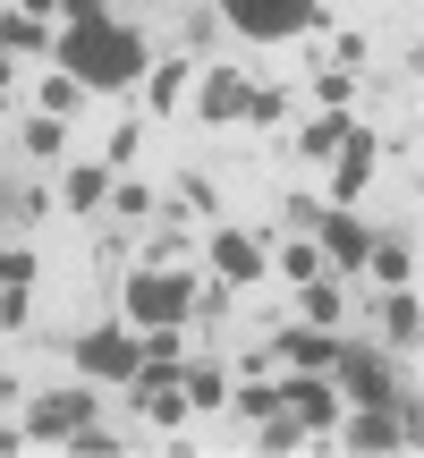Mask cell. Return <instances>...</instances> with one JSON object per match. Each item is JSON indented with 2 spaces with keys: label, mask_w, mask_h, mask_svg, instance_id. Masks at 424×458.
Wrapping results in <instances>:
<instances>
[{
  "label": "cell",
  "mask_w": 424,
  "mask_h": 458,
  "mask_svg": "<svg viewBox=\"0 0 424 458\" xmlns=\"http://www.w3.org/2000/svg\"><path fill=\"white\" fill-rule=\"evenodd\" d=\"M51 60H60L85 94H119V85H136V77L153 68V43H145V26L94 17V26H68L60 43H51Z\"/></svg>",
  "instance_id": "cell-1"
},
{
  "label": "cell",
  "mask_w": 424,
  "mask_h": 458,
  "mask_svg": "<svg viewBox=\"0 0 424 458\" xmlns=\"http://www.w3.org/2000/svg\"><path fill=\"white\" fill-rule=\"evenodd\" d=\"M187 314H196V263H136L119 280V323L162 331V323H187Z\"/></svg>",
  "instance_id": "cell-2"
},
{
  "label": "cell",
  "mask_w": 424,
  "mask_h": 458,
  "mask_svg": "<svg viewBox=\"0 0 424 458\" xmlns=\"http://www.w3.org/2000/svg\"><path fill=\"white\" fill-rule=\"evenodd\" d=\"M331 391H340V408H416V391L391 374V365L374 357V348H331Z\"/></svg>",
  "instance_id": "cell-3"
},
{
  "label": "cell",
  "mask_w": 424,
  "mask_h": 458,
  "mask_svg": "<svg viewBox=\"0 0 424 458\" xmlns=\"http://www.w3.org/2000/svg\"><path fill=\"white\" fill-rule=\"evenodd\" d=\"M136 357H145V340H136V323H94L68 340V365H77L85 382H128Z\"/></svg>",
  "instance_id": "cell-4"
},
{
  "label": "cell",
  "mask_w": 424,
  "mask_h": 458,
  "mask_svg": "<svg viewBox=\"0 0 424 458\" xmlns=\"http://www.w3.org/2000/svg\"><path fill=\"white\" fill-rule=\"evenodd\" d=\"M221 9V26H238L246 43H289V34H306L314 17H323V0H212Z\"/></svg>",
  "instance_id": "cell-5"
},
{
  "label": "cell",
  "mask_w": 424,
  "mask_h": 458,
  "mask_svg": "<svg viewBox=\"0 0 424 458\" xmlns=\"http://www.w3.org/2000/svg\"><path fill=\"white\" fill-rule=\"evenodd\" d=\"M340 433L348 450H416L424 442V416L416 408H357V416H340Z\"/></svg>",
  "instance_id": "cell-6"
},
{
  "label": "cell",
  "mask_w": 424,
  "mask_h": 458,
  "mask_svg": "<svg viewBox=\"0 0 424 458\" xmlns=\"http://www.w3.org/2000/svg\"><path fill=\"white\" fill-rule=\"evenodd\" d=\"M374 162H382V128L374 119H348L340 153H331V204H357L374 187Z\"/></svg>",
  "instance_id": "cell-7"
},
{
  "label": "cell",
  "mask_w": 424,
  "mask_h": 458,
  "mask_svg": "<svg viewBox=\"0 0 424 458\" xmlns=\"http://www.w3.org/2000/svg\"><path fill=\"white\" fill-rule=\"evenodd\" d=\"M204 272L229 280V289H255V280L272 272V255H263V238H246V229H212L204 238Z\"/></svg>",
  "instance_id": "cell-8"
},
{
  "label": "cell",
  "mask_w": 424,
  "mask_h": 458,
  "mask_svg": "<svg viewBox=\"0 0 424 458\" xmlns=\"http://www.w3.org/2000/svg\"><path fill=\"white\" fill-rule=\"evenodd\" d=\"M102 391H34L26 399V442H68L77 425H94Z\"/></svg>",
  "instance_id": "cell-9"
},
{
  "label": "cell",
  "mask_w": 424,
  "mask_h": 458,
  "mask_svg": "<svg viewBox=\"0 0 424 458\" xmlns=\"http://www.w3.org/2000/svg\"><path fill=\"white\" fill-rule=\"evenodd\" d=\"M246 94H255L246 68H204V77L187 85V102H196L187 119H204V128H238V119H246Z\"/></svg>",
  "instance_id": "cell-10"
},
{
  "label": "cell",
  "mask_w": 424,
  "mask_h": 458,
  "mask_svg": "<svg viewBox=\"0 0 424 458\" xmlns=\"http://www.w3.org/2000/svg\"><path fill=\"white\" fill-rule=\"evenodd\" d=\"M280 408H289L306 433H331V425H340V391H331V374H314V365H289V382H280Z\"/></svg>",
  "instance_id": "cell-11"
},
{
  "label": "cell",
  "mask_w": 424,
  "mask_h": 458,
  "mask_svg": "<svg viewBox=\"0 0 424 458\" xmlns=\"http://www.w3.org/2000/svg\"><path fill=\"white\" fill-rule=\"evenodd\" d=\"M314 246H323V272H357L365 246H374V229L357 221V204H331L323 229H314Z\"/></svg>",
  "instance_id": "cell-12"
},
{
  "label": "cell",
  "mask_w": 424,
  "mask_h": 458,
  "mask_svg": "<svg viewBox=\"0 0 424 458\" xmlns=\"http://www.w3.org/2000/svg\"><path fill=\"white\" fill-rule=\"evenodd\" d=\"M187 85H196V51H179V60H153V68H145V102H153L162 119L187 111Z\"/></svg>",
  "instance_id": "cell-13"
},
{
  "label": "cell",
  "mask_w": 424,
  "mask_h": 458,
  "mask_svg": "<svg viewBox=\"0 0 424 458\" xmlns=\"http://www.w3.org/2000/svg\"><path fill=\"white\" fill-rule=\"evenodd\" d=\"M374 323H382V340H391V348H408V357H416V331H424V306H416V280H399V289H382Z\"/></svg>",
  "instance_id": "cell-14"
},
{
  "label": "cell",
  "mask_w": 424,
  "mask_h": 458,
  "mask_svg": "<svg viewBox=\"0 0 424 458\" xmlns=\"http://www.w3.org/2000/svg\"><path fill=\"white\" fill-rule=\"evenodd\" d=\"M179 391H187V408H196V416L229 408V365H212V357H187V365H179Z\"/></svg>",
  "instance_id": "cell-15"
},
{
  "label": "cell",
  "mask_w": 424,
  "mask_h": 458,
  "mask_svg": "<svg viewBox=\"0 0 424 458\" xmlns=\"http://www.w3.org/2000/svg\"><path fill=\"white\" fill-rule=\"evenodd\" d=\"M272 348L280 365H314V374H331V348H340V331H272Z\"/></svg>",
  "instance_id": "cell-16"
},
{
  "label": "cell",
  "mask_w": 424,
  "mask_h": 458,
  "mask_svg": "<svg viewBox=\"0 0 424 458\" xmlns=\"http://www.w3.org/2000/svg\"><path fill=\"white\" fill-rule=\"evenodd\" d=\"M111 179H119L111 162H77L60 179V204H68V213H102V204H111Z\"/></svg>",
  "instance_id": "cell-17"
},
{
  "label": "cell",
  "mask_w": 424,
  "mask_h": 458,
  "mask_svg": "<svg viewBox=\"0 0 424 458\" xmlns=\"http://www.w3.org/2000/svg\"><path fill=\"white\" fill-rule=\"evenodd\" d=\"M297 306H306V323H314V331H340V323H348V306H340V280H331V272L297 280Z\"/></svg>",
  "instance_id": "cell-18"
},
{
  "label": "cell",
  "mask_w": 424,
  "mask_h": 458,
  "mask_svg": "<svg viewBox=\"0 0 424 458\" xmlns=\"http://www.w3.org/2000/svg\"><path fill=\"white\" fill-rule=\"evenodd\" d=\"M17 145H26L34 162H60V153H68V119L60 111H34L26 128H17Z\"/></svg>",
  "instance_id": "cell-19"
},
{
  "label": "cell",
  "mask_w": 424,
  "mask_h": 458,
  "mask_svg": "<svg viewBox=\"0 0 424 458\" xmlns=\"http://www.w3.org/2000/svg\"><path fill=\"white\" fill-rule=\"evenodd\" d=\"M60 34H51V17H26V9H9L0 17V51H51Z\"/></svg>",
  "instance_id": "cell-20"
},
{
  "label": "cell",
  "mask_w": 424,
  "mask_h": 458,
  "mask_svg": "<svg viewBox=\"0 0 424 458\" xmlns=\"http://www.w3.org/2000/svg\"><path fill=\"white\" fill-rule=\"evenodd\" d=\"M136 408H145V425H162V433H179L187 416H196V408H187V391H179V382H162V391H136Z\"/></svg>",
  "instance_id": "cell-21"
},
{
  "label": "cell",
  "mask_w": 424,
  "mask_h": 458,
  "mask_svg": "<svg viewBox=\"0 0 424 458\" xmlns=\"http://www.w3.org/2000/svg\"><path fill=\"white\" fill-rule=\"evenodd\" d=\"M365 263H374V280H382V289L416 280V255H408V238H374V246H365Z\"/></svg>",
  "instance_id": "cell-22"
},
{
  "label": "cell",
  "mask_w": 424,
  "mask_h": 458,
  "mask_svg": "<svg viewBox=\"0 0 424 458\" xmlns=\"http://www.w3.org/2000/svg\"><path fill=\"white\" fill-rule=\"evenodd\" d=\"M340 136H348V111H323L306 136H297V153H306V162H331V153H340Z\"/></svg>",
  "instance_id": "cell-23"
},
{
  "label": "cell",
  "mask_w": 424,
  "mask_h": 458,
  "mask_svg": "<svg viewBox=\"0 0 424 458\" xmlns=\"http://www.w3.org/2000/svg\"><path fill=\"white\" fill-rule=\"evenodd\" d=\"M77 102H85V85L68 77V68H51V77L34 85V111H60V119H68V111H77Z\"/></svg>",
  "instance_id": "cell-24"
},
{
  "label": "cell",
  "mask_w": 424,
  "mask_h": 458,
  "mask_svg": "<svg viewBox=\"0 0 424 458\" xmlns=\"http://www.w3.org/2000/svg\"><path fill=\"white\" fill-rule=\"evenodd\" d=\"M314 102H323V111H348V102H357V68L323 60V77H314Z\"/></svg>",
  "instance_id": "cell-25"
},
{
  "label": "cell",
  "mask_w": 424,
  "mask_h": 458,
  "mask_svg": "<svg viewBox=\"0 0 424 458\" xmlns=\"http://www.w3.org/2000/svg\"><path fill=\"white\" fill-rule=\"evenodd\" d=\"M280 119H289V94H280V85H255V94H246V119H238V128H280Z\"/></svg>",
  "instance_id": "cell-26"
},
{
  "label": "cell",
  "mask_w": 424,
  "mask_h": 458,
  "mask_svg": "<svg viewBox=\"0 0 424 458\" xmlns=\"http://www.w3.org/2000/svg\"><path fill=\"white\" fill-rule=\"evenodd\" d=\"M272 263H280V280H314V272H323V246H314V238H289Z\"/></svg>",
  "instance_id": "cell-27"
},
{
  "label": "cell",
  "mask_w": 424,
  "mask_h": 458,
  "mask_svg": "<svg viewBox=\"0 0 424 458\" xmlns=\"http://www.w3.org/2000/svg\"><path fill=\"white\" fill-rule=\"evenodd\" d=\"M136 153H145V119H119V128H111V145H102V162H111V170H128Z\"/></svg>",
  "instance_id": "cell-28"
},
{
  "label": "cell",
  "mask_w": 424,
  "mask_h": 458,
  "mask_svg": "<svg viewBox=\"0 0 424 458\" xmlns=\"http://www.w3.org/2000/svg\"><path fill=\"white\" fill-rule=\"evenodd\" d=\"M179 204H187V213H204V221H212V213H221V187H212L204 170H179Z\"/></svg>",
  "instance_id": "cell-29"
},
{
  "label": "cell",
  "mask_w": 424,
  "mask_h": 458,
  "mask_svg": "<svg viewBox=\"0 0 424 458\" xmlns=\"http://www.w3.org/2000/svg\"><path fill=\"white\" fill-rule=\"evenodd\" d=\"M111 213H119V221H145V213H153V187H136V179H111Z\"/></svg>",
  "instance_id": "cell-30"
},
{
  "label": "cell",
  "mask_w": 424,
  "mask_h": 458,
  "mask_svg": "<svg viewBox=\"0 0 424 458\" xmlns=\"http://www.w3.org/2000/svg\"><path fill=\"white\" fill-rule=\"evenodd\" d=\"M34 272H43V263H34L26 246H0V289H9V280H34Z\"/></svg>",
  "instance_id": "cell-31"
},
{
  "label": "cell",
  "mask_w": 424,
  "mask_h": 458,
  "mask_svg": "<svg viewBox=\"0 0 424 458\" xmlns=\"http://www.w3.org/2000/svg\"><path fill=\"white\" fill-rule=\"evenodd\" d=\"M365 51H374V43H365L357 26H348V34H331V60H340V68H365Z\"/></svg>",
  "instance_id": "cell-32"
},
{
  "label": "cell",
  "mask_w": 424,
  "mask_h": 458,
  "mask_svg": "<svg viewBox=\"0 0 424 458\" xmlns=\"http://www.w3.org/2000/svg\"><path fill=\"white\" fill-rule=\"evenodd\" d=\"M145 263H196V246H187V238H153Z\"/></svg>",
  "instance_id": "cell-33"
},
{
  "label": "cell",
  "mask_w": 424,
  "mask_h": 458,
  "mask_svg": "<svg viewBox=\"0 0 424 458\" xmlns=\"http://www.w3.org/2000/svg\"><path fill=\"white\" fill-rule=\"evenodd\" d=\"M60 9H68V26H94V17H102V0H60Z\"/></svg>",
  "instance_id": "cell-34"
},
{
  "label": "cell",
  "mask_w": 424,
  "mask_h": 458,
  "mask_svg": "<svg viewBox=\"0 0 424 458\" xmlns=\"http://www.w3.org/2000/svg\"><path fill=\"white\" fill-rule=\"evenodd\" d=\"M17 9H26V17H51V9H60V0H17Z\"/></svg>",
  "instance_id": "cell-35"
},
{
  "label": "cell",
  "mask_w": 424,
  "mask_h": 458,
  "mask_svg": "<svg viewBox=\"0 0 424 458\" xmlns=\"http://www.w3.org/2000/svg\"><path fill=\"white\" fill-rule=\"evenodd\" d=\"M0 102H9V85H0Z\"/></svg>",
  "instance_id": "cell-36"
}]
</instances>
